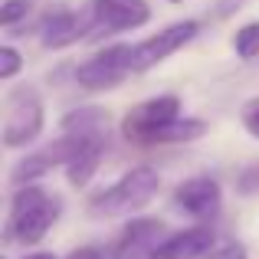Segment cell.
<instances>
[{
    "label": "cell",
    "instance_id": "obj_1",
    "mask_svg": "<svg viewBox=\"0 0 259 259\" xmlns=\"http://www.w3.org/2000/svg\"><path fill=\"white\" fill-rule=\"evenodd\" d=\"M59 210H63V200L53 197L39 184L17 187L10 197V213H7V223H4V243L7 246H13V243H23V246L43 243V236L59 220Z\"/></svg>",
    "mask_w": 259,
    "mask_h": 259
},
{
    "label": "cell",
    "instance_id": "obj_2",
    "mask_svg": "<svg viewBox=\"0 0 259 259\" xmlns=\"http://www.w3.org/2000/svg\"><path fill=\"white\" fill-rule=\"evenodd\" d=\"M161 174L148 164H138L132 171H125L115 184H108L105 190L89 197V217L92 220H115V217H132L138 210H145L148 203L158 197Z\"/></svg>",
    "mask_w": 259,
    "mask_h": 259
},
{
    "label": "cell",
    "instance_id": "obj_3",
    "mask_svg": "<svg viewBox=\"0 0 259 259\" xmlns=\"http://www.w3.org/2000/svg\"><path fill=\"white\" fill-rule=\"evenodd\" d=\"M43 125H46V112H43V99L36 95V89L17 85L7 95L4 148H10V151L26 148L30 141H36L39 135H43Z\"/></svg>",
    "mask_w": 259,
    "mask_h": 259
},
{
    "label": "cell",
    "instance_id": "obj_4",
    "mask_svg": "<svg viewBox=\"0 0 259 259\" xmlns=\"http://www.w3.org/2000/svg\"><path fill=\"white\" fill-rule=\"evenodd\" d=\"M181 99L177 95H154V99L135 105L132 112L121 118V135L132 145H158V138L181 121Z\"/></svg>",
    "mask_w": 259,
    "mask_h": 259
},
{
    "label": "cell",
    "instance_id": "obj_5",
    "mask_svg": "<svg viewBox=\"0 0 259 259\" xmlns=\"http://www.w3.org/2000/svg\"><path fill=\"white\" fill-rule=\"evenodd\" d=\"M82 138H85V135H59L56 141L43 145L39 151H30L26 158H20L17 164H13L10 184H13V187H26V184H36L39 177H46L50 171H56V167L66 171V164L76 158Z\"/></svg>",
    "mask_w": 259,
    "mask_h": 259
},
{
    "label": "cell",
    "instance_id": "obj_6",
    "mask_svg": "<svg viewBox=\"0 0 259 259\" xmlns=\"http://www.w3.org/2000/svg\"><path fill=\"white\" fill-rule=\"evenodd\" d=\"M85 10H89V20H92V39L138 30L151 20L148 0H89Z\"/></svg>",
    "mask_w": 259,
    "mask_h": 259
},
{
    "label": "cell",
    "instance_id": "obj_7",
    "mask_svg": "<svg viewBox=\"0 0 259 259\" xmlns=\"http://www.w3.org/2000/svg\"><path fill=\"white\" fill-rule=\"evenodd\" d=\"M132 69V46L128 43H112L105 50H99L95 56H89L85 63H79L76 82L89 89V92H102V89H115Z\"/></svg>",
    "mask_w": 259,
    "mask_h": 259
},
{
    "label": "cell",
    "instance_id": "obj_8",
    "mask_svg": "<svg viewBox=\"0 0 259 259\" xmlns=\"http://www.w3.org/2000/svg\"><path fill=\"white\" fill-rule=\"evenodd\" d=\"M197 33H200V20H177V23H167L164 30L151 33L148 39H141V43L132 46V69L145 72V69H151V66L164 63L171 53L184 50Z\"/></svg>",
    "mask_w": 259,
    "mask_h": 259
},
{
    "label": "cell",
    "instance_id": "obj_9",
    "mask_svg": "<svg viewBox=\"0 0 259 259\" xmlns=\"http://www.w3.org/2000/svg\"><path fill=\"white\" fill-rule=\"evenodd\" d=\"M174 207L181 213L194 217L197 223H207L217 220L223 210V187L217 177L210 174H197V177H187L174 187Z\"/></svg>",
    "mask_w": 259,
    "mask_h": 259
},
{
    "label": "cell",
    "instance_id": "obj_10",
    "mask_svg": "<svg viewBox=\"0 0 259 259\" xmlns=\"http://www.w3.org/2000/svg\"><path fill=\"white\" fill-rule=\"evenodd\" d=\"M167 223L158 217H132L112 246V259H151L167 240Z\"/></svg>",
    "mask_w": 259,
    "mask_h": 259
},
{
    "label": "cell",
    "instance_id": "obj_11",
    "mask_svg": "<svg viewBox=\"0 0 259 259\" xmlns=\"http://www.w3.org/2000/svg\"><path fill=\"white\" fill-rule=\"evenodd\" d=\"M39 43L43 50H66V46L79 43V39H92V20H89V10H69V7H59V10H50L39 23Z\"/></svg>",
    "mask_w": 259,
    "mask_h": 259
},
{
    "label": "cell",
    "instance_id": "obj_12",
    "mask_svg": "<svg viewBox=\"0 0 259 259\" xmlns=\"http://www.w3.org/2000/svg\"><path fill=\"white\" fill-rule=\"evenodd\" d=\"M213 246H217V230L207 227V223H197V227L171 233L151 259H200Z\"/></svg>",
    "mask_w": 259,
    "mask_h": 259
},
{
    "label": "cell",
    "instance_id": "obj_13",
    "mask_svg": "<svg viewBox=\"0 0 259 259\" xmlns=\"http://www.w3.org/2000/svg\"><path fill=\"white\" fill-rule=\"evenodd\" d=\"M102 158H105V135H85L76 158L66 164V181L72 187H85L95 177V171L102 167Z\"/></svg>",
    "mask_w": 259,
    "mask_h": 259
},
{
    "label": "cell",
    "instance_id": "obj_14",
    "mask_svg": "<svg viewBox=\"0 0 259 259\" xmlns=\"http://www.w3.org/2000/svg\"><path fill=\"white\" fill-rule=\"evenodd\" d=\"M59 128H63V135H105L108 112L105 108H95V105L72 108V112L59 121Z\"/></svg>",
    "mask_w": 259,
    "mask_h": 259
},
{
    "label": "cell",
    "instance_id": "obj_15",
    "mask_svg": "<svg viewBox=\"0 0 259 259\" xmlns=\"http://www.w3.org/2000/svg\"><path fill=\"white\" fill-rule=\"evenodd\" d=\"M233 53L243 59V63H253L259 56V20H246L243 26H236L233 33Z\"/></svg>",
    "mask_w": 259,
    "mask_h": 259
},
{
    "label": "cell",
    "instance_id": "obj_16",
    "mask_svg": "<svg viewBox=\"0 0 259 259\" xmlns=\"http://www.w3.org/2000/svg\"><path fill=\"white\" fill-rule=\"evenodd\" d=\"M236 194L240 197H259V161H249L236 171Z\"/></svg>",
    "mask_w": 259,
    "mask_h": 259
},
{
    "label": "cell",
    "instance_id": "obj_17",
    "mask_svg": "<svg viewBox=\"0 0 259 259\" xmlns=\"http://www.w3.org/2000/svg\"><path fill=\"white\" fill-rule=\"evenodd\" d=\"M30 10H33V4H30V0H7V4H4V10H0V26L13 33V26H17L20 20H23V17H30Z\"/></svg>",
    "mask_w": 259,
    "mask_h": 259
},
{
    "label": "cell",
    "instance_id": "obj_18",
    "mask_svg": "<svg viewBox=\"0 0 259 259\" xmlns=\"http://www.w3.org/2000/svg\"><path fill=\"white\" fill-rule=\"evenodd\" d=\"M20 69H23V56H20L13 46H0V79L10 82Z\"/></svg>",
    "mask_w": 259,
    "mask_h": 259
},
{
    "label": "cell",
    "instance_id": "obj_19",
    "mask_svg": "<svg viewBox=\"0 0 259 259\" xmlns=\"http://www.w3.org/2000/svg\"><path fill=\"white\" fill-rule=\"evenodd\" d=\"M243 125L249 128V132L259 138V99L253 102H246V108H243Z\"/></svg>",
    "mask_w": 259,
    "mask_h": 259
},
{
    "label": "cell",
    "instance_id": "obj_20",
    "mask_svg": "<svg viewBox=\"0 0 259 259\" xmlns=\"http://www.w3.org/2000/svg\"><path fill=\"white\" fill-rule=\"evenodd\" d=\"M66 259H108V253L102 246H79V249H72Z\"/></svg>",
    "mask_w": 259,
    "mask_h": 259
},
{
    "label": "cell",
    "instance_id": "obj_21",
    "mask_svg": "<svg viewBox=\"0 0 259 259\" xmlns=\"http://www.w3.org/2000/svg\"><path fill=\"white\" fill-rule=\"evenodd\" d=\"M23 259H59L56 253H30V256H23Z\"/></svg>",
    "mask_w": 259,
    "mask_h": 259
},
{
    "label": "cell",
    "instance_id": "obj_22",
    "mask_svg": "<svg viewBox=\"0 0 259 259\" xmlns=\"http://www.w3.org/2000/svg\"><path fill=\"white\" fill-rule=\"evenodd\" d=\"M233 259H249V256H246V249H243V246H236V256Z\"/></svg>",
    "mask_w": 259,
    "mask_h": 259
}]
</instances>
